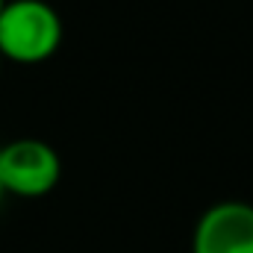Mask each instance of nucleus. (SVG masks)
<instances>
[{
    "instance_id": "f257e3e1",
    "label": "nucleus",
    "mask_w": 253,
    "mask_h": 253,
    "mask_svg": "<svg viewBox=\"0 0 253 253\" xmlns=\"http://www.w3.org/2000/svg\"><path fill=\"white\" fill-rule=\"evenodd\" d=\"M62 18L44 0H9L0 15V56L18 65L47 62L62 44Z\"/></svg>"
},
{
    "instance_id": "f03ea898",
    "label": "nucleus",
    "mask_w": 253,
    "mask_h": 253,
    "mask_svg": "<svg viewBox=\"0 0 253 253\" xmlns=\"http://www.w3.org/2000/svg\"><path fill=\"white\" fill-rule=\"evenodd\" d=\"M62 180L59 153L42 138H15L0 144V186L3 194L44 197Z\"/></svg>"
},
{
    "instance_id": "7ed1b4c3",
    "label": "nucleus",
    "mask_w": 253,
    "mask_h": 253,
    "mask_svg": "<svg viewBox=\"0 0 253 253\" xmlns=\"http://www.w3.org/2000/svg\"><path fill=\"white\" fill-rule=\"evenodd\" d=\"M191 253H253V203H212L194 224Z\"/></svg>"
},
{
    "instance_id": "20e7f679",
    "label": "nucleus",
    "mask_w": 253,
    "mask_h": 253,
    "mask_svg": "<svg viewBox=\"0 0 253 253\" xmlns=\"http://www.w3.org/2000/svg\"><path fill=\"white\" fill-rule=\"evenodd\" d=\"M6 3H9V0H0V15H3V9H6Z\"/></svg>"
},
{
    "instance_id": "39448f33",
    "label": "nucleus",
    "mask_w": 253,
    "mask_h": 253,
    "mask_svg": "<svg viewBox=\"0 0 253 253\" xmlns=\"http://www.w3.org/2000/svg\"><path fill=\"white\" fill-rule=\"evenodd\" d=\"M0 200H3V186H0Z\"/></svg>"
},
{
    "instance_id": "423d86ee",
    "label": "nucleus",
    "mask_w": 253,
    "mask_h": 253,
    "mask_svg": "<svg viewBox=\"0 0 253 253\" xmlns=\"http://www.w3.org/2000/svg\"><path fill=\"white\" fill-rule=\"evenodd\" d=\"M0 62H3V56H0Z\"/></svg>"
}]
</instances>
